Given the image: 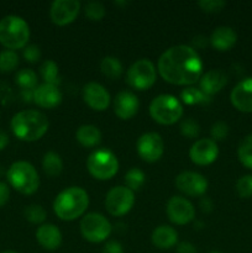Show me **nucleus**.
<instances>
[{
    "instance_id": "nucleus-1",
    "label": "nucleus",
    "mask_w": 252,
    "mask_h": 253,
    "mask_svg": "<svg viewBox=\"0 0 252 253\" xmlns=\"http://www.w3.org/2000/svg\"><path fill=\"white\" fill-rule=\"evenodd\" d=\"M157 69L168 83L192 85L202 77L203 62L194 47L178 44L163 52L158 59Z\"/></svg>"
},
{
    "instance_id": "nucleus-2",
    "label": "nucleus",
    "mask_w": 252,
    "mask_h": 253,
    "mask_svg": "<svg viewBox=\"0 0 252 253\" xmlns=\"http://www.w3.org/2000/svg\"><path fill=\"white\" fill-rule=\"evenodd\" d=\"M11 130L19 140L32 142L43 137L48 130V119L37 110H22L11 119Z\"/></svg>"
},
{
    "instance_id": "nucleus-3",
    "label": "nucleus",
    "mask_w": 252,
    "mask_h": 253,
    "mask_svg": "<svg viewBox=\"0 0 252 253\" xmlns=\"http://www.w3.org/2000/svg\"><path fill=\"white\" fill-rule=\"evenodd\" d=\"M89 205V195L83 188L69 187L62 190L53 202V211L63 221L83 216Z\"/></svg>"
},
{
    "instance_id": "nucleus-4",
    "label": "nucleus",
    "mask_w": 252,
    "mask_h": 253,
    "mask_svg": "<svg viewBox=\"0 0 252 253\" xmlns=\"http://www.w3.org/2000/svg\"><path fill=\"white\" fill-rule=\"evenodd\" d=\"M30 40V26L22 17L9 15L0 20V43L10 51L25 48Z\"/></svg>"
},
{
    "instance_id": "nucleus-5",
    "label": "nucleus",
    "mask_w": 252,
    "mask_h": 253,
    "mask_svg": "<svg viewBox=\"0 0 252 253\" xmlns=\"http://www.w3.org/2000/svg\"><path fill=\"white\" fill-rule=\"evenodd\" d=\"M9 184L25 195H31L40 187V177L36 168L26 161H17L10 166L6 173Z\"/></svg>"
},
{
    "instance_id": "nucleus-6",
    "label": "nucleus",
    "mask_w": 252,
    "mask_h": 253,
    "mask_svg": "<svg viewBox=\"0 0 252 253\" xmlns=\"http://www.w3.org/2000/svg\"><path fill=\"white\" fill-rule=\"evenodd\" d=\"M150 115L160 125H173L183 115L182 103L170 94H161L150 104Z\"/></svg>"
},
{
    "instance_id": "nucleus-7",
    "label": "nucleus",
    "mask_w": 252,
    "mask_h": 253,
    "mask_svg": "<svg viewBox=\"0 0 252 253\" xmlns=\"http://www.w3.org/2000/svg\"><path fill=\"white\" fill-rule=\"evenodd\" d=\"M86 169L95 179H111L119 170L118 157L108 148L96 150L89 155L86 160Z\"/></svg>"
},
{
    "instance_id": "nucleus-8",
    "label": "nucleus",
    "mask_w": 252,
    "mask_h": 253,
    "mask_svg": "<svg viewBox=\"0 0 252 253\" xmlns=\"http://www.w3.org/2000/svg\"><path fill=\"white\" fill-rule=\"evenodd\" d=\"M81 234L91 244L105 241L111 234V224L104 215L99 212H89L81 220Z\"/></svg>"
},
{
    "instance_id": "nucleus-9",
    "label": "nucleus",
    "mask_w": 252,
    "mask_h": 253,
    "mask_svg": "<svg viewBox=\"0 0 252 253\" xmlns=\"http://www.w3.org/2000/svg\"><path fill=\"white\" fill-rule=\"evenodd\" d=\"M157 79L156 67L150 59L142 58L136 61L126 72V82L136 90H147Z\"/></svg>"
},
{
    "instance_id": "nucleus-10",
    "label": "nucleus",
    "mask_w": 252,
    "mask_h": 253,
    "mask_svg": "<svg viewBox=\"0 0 252 253\" xmlns=\"http://www.w3.org/2000/svg\"><path fill=\"white\" fill-rule=\"evenodd\" d=\"M135 204V194L125 185L111 188L105 197V208L110 215L115 217L124 216L132 209Z\"/></svg>"
},
{
    "instance_id": "nucleus-11",
    "label": "nucleus",
    "mask_w": 252,
    "mask_h": 253,
    "mask_svg": "<svg viewBox=\"0 0 252 253\" xmlns=\"http://www.w3.org/2000/svg\"><path fill=\"white\" fill-rule=\"evenodd\" d=\"M138 156L148 163L157 162L165 152V142L160 133L146 132L140 136L136 143Z\"/></svg>"
},
{
    "instance_id": "nucleus-12",
    "label": "nucleus",
    "mask_w": 252,
    "mask_h": 253,
    "mask_svg": "<svg viewBox=\"0 0 252 253\" xmlns=\"http://www.w3.org/2000/svg\"><path fill=\"white\" fill-rule=\"evenodd\" d=\"M166 212L170 222L175 225H187L195 217V208L183 197H172L167 203Z\"/></svg>"
},
{
    "instance_id": "nucleus-13",
    "label": "nucleus",
    "mask_w": 252,
    "mask_h": 253,
    "mask_svg": "<svg viewBox=\"0 0 252 253\" xmlns=\"http://www.w3.org/2000/svg\"><path fill=\"white\" fill-rule=\"evenodd\" d=\"M81 11V2L78 0H56L49 7V17L57 26H66L72 24Z\"/></svg>"
},
{
    "instance_id": "nucleus-14",
    "label": "nucleus",
    "mask_w": 252,
    "mask_h": 253,
    "mask_svg": "<svg viewBox=\"0 0 252 253\" xmlns=\"http://www.w3.org/2000/svg\"><path fill=\"white\" fill-rule=\"evenodd\" d=\"M175 188L189 197H200L208 190V180L197 172H182L175 177Z\"/></svg>"
},
{
    "instance_id": "nucleus-15",
    "label": "nucleus",
    "mask_w": 252,
    "mask_h": 253,
    "mask_svg": "<svg viewBox=\"0 0 252 253\" xmlns=\"http://www.w3.org/2000/svg\"><path fill=\"white\" fill-rule=\"evenodd\" d=\"M219 147L211 138H200L195 141L189 150V158L197 166H209L216 161Z\"/></svg>"
},
{
    "instance_id": "nucleus-16",
    "label": "nucleus",
    "mask_w": 252,
    "mask_h": 253,
    "mask_svg": "<svg viewBox=\"0 0 252 253\" xmlns=\"http://www.w3.org/2000/svg\"><path fill=\"white\" fill-rule=\"evenodd\" d=\"M230 101L236 110L252 113V77L240 81L230 93Z\"/></svg>"
},
{
    "instance_id": "nucleus-17",
    "label": "nucleus",
    "mask_w": 252,
    "mask_h": 253,
    "mask_svg": "<svg viewBox=\"0 0 252 253\" xmlns=\"http://www.w3.org/2000/svg\"><path fill=\"white\" fill-rule=\"evenodd\" d=\"M83 100L93 110L104 111L110 105V94L101 84L90 82L83 88Z\"/></svg>"
},
{
    "instance_id": "nucleus-18",
    "label": "nucleus",
    "mask_w": 252,
    "mask_h": 253,
    "mask_svg": "<svg viewBox=\"0 0 252 253\" xmlns=\"http://www.w3.org/2000/svg\"><path fill=\"white\" fill-rule=\"evenodd\" d=\"M114 113L116 114L121 120H130L137 114L140 108V101L138 98L133 93L127 90H124L118 93V95L114 99Z\"/></svg>"
},
{
    "instance_id": "nucleus-19",
    "label": "nucleus",
    "mask_w": 252,
    "mask_h": 253,
    "mask_svg": "<svg viewBox=\"0 0 252 253\" xmlns=\"http://www.w3.org/2000/svg\"><path fill=\"white\" fill-rule=\"evenodd\" d=\"M62 99H63V96H62L58 86L47 83L37 86L34 90V95H32L34 103L43 109L57 108L62 103Z\"/></svg>"
},
{
    "instance_id": "nucleus-20",
    "label": "nucleus",
    "mask_w": 252,
    "mask_h": 253,
    "mask_svg": "<svg viewBox=\"0 0 252 253\" xmlns=\"http://www.w3.org/2000/svg\"><path fill=\"white\" fill-rule=\"evenodd\" d=\"M36 240L42 249L54 251L62 244V232L56 225L42 224L36 231Z\"/></svg>"
},
{
    "instance_id": "nucleus-21",
    "label": "nucleus",
    "mask_w": 252,
    "mask_h": 253,
    "mask_svg": "<svg viewBox=\"0 0 252 253\" xmlns=\"http://www.w3.org/2000/svg\"><path fill=\"white\" fill-rule=\"evenodd\" d=\"M227 84V76L220 69H210L207 73L200 77V90L205 95L210 96L219 93Z\"/></svg>"
},
{
    "instance_id": "nucleus-22",
    "label": "nucleus",
    "mask_w": 252,
    "mask_h": 253,
    "mask_svg": "<svg viewBox=\"0 0 252 253\" xmlns=\"http://www.w3.org/2000/svg\"><path fill=\"white\" fill-rule=\"evenodd\" d=\"M209 42L216 51H229L236 44L237 34L232 27L219 26L212 31Z\"/></svg>"
},
{
    "instance_id": "nucleus-23",
    "label": "nucleus",
    "mask_w": 252,
    "mask_h": 253,
    "mask_svg": "<svg viewBox=\"0 0 252 253\" xmlns=\"http://www.w3.org/2000/svg\"><path fill=\"white\" fill-rule=\"evenodd\" d=\"M151 241L153 246L160 250H169L174 247L178 242V232L175 229L168 225H161L153 230L151 235Z\"/></svg>"
},
{
    "instance_id": "nucleus-24",
    "label": "nucleus",
    "mask_w": 252,
    "mask_h": 253,
    "mask_svg": "<svg viewBox=\"0 0 252 253\" xmlns=\"http://www.w3.org/2000/svg\"><path fill=\"white\" fill-rule=\"evenodd\" d=\"M76 138L83 147L91 148L101 142V132L94 125H82L77 130Z\"/></svg>"
},
{
    "instance_id": "nucleus-25",
    "label": "nucleus",
    "mask_w": 252,
    "mask_h": 253,
    "mask_svg": "<svg viewBox=\"0 0 252 253\" xmlns=\"http://www.w3.org/2000/svg\"><path fill=\"white\" fill-rule=\"evenodd\" d=\"M42 168L47 175L57 177L61 174L62 169H63V161L58 153L49 151V152L44 153L43 160H42Z\"/></svg>"
},
{
    "instance_id": "nucleus-26",
    "label": "nucleus",
    "mask_w": 252,
    "mask_h": 253,
    "mask_svg": "<svg viewBox=\"0 0 252 253\" xmlns=\"http://www.w3.org/2000/svg\"><path fill=\"white\" fill-rule=\"evenodd\" d=\"M100 71L105 77L110 79H118L123 74V64L116 57L106 56L100 62Z\"/></svg>"
},
{
    "instance_id": "nucleus-27",
    "label": "nucleus",
    "mask_w": 252,
    "mask_h": 253,
    "mask_svg": "<svg viewBox=\"0 0 252 253\" xmlns=\"http://www.w3.org/2000/svg\"><path fill=\"white\" fill-rule=\"evenodd\" d=\"M237 158L247 169H252V133L242 138L237 147Z\"/></svg>"
},
{
    "instance_id": "nucleus-28",
    "label": "nucleus",
    "mask_w": 252,
    "mask_h": 253,
    "mask_svg": "<svg viewBox=\"0 0 252 253\" xmlns=\"http://www.w3.org/2000/svg\"><path fill=\"white\" fill-rule=\"evenodd\" d=\"M40 73H41V77L44 81V83L53 84V85L58 86L61 78H59L58 66H57L56 62H53L52 59L44 61L41 64V67H40Z\"/></svg>"
},
{
    "instance_id": "nucleus-29",
    "label": "nucleus",
    "mask_w": 252,
    "mask_h": 253,
    "mask_svg": "<svg viewBox=\"0 0 252 253\" xmlns=\"http://www.w3.org/2000/svg\"><path fill=\"white\" fill-rule=\"evenodd\" d=\"M15 82L24 91L35 90L37 88V76L31 69H21L15 76Z\"/></svg>"
},
{
    "instance_id": "nucleus-30",
    "label": "nucleus",
    "mask_w": 252,
    "mask_h": 253,
    "mask_svg": "<svg viewBox=\"0 0 252 253\" xmlns=\"http://www.w3.org/2000/svg\"><path fill=\"white\" fill-rule=\"evenodd\" d=\"M180 99L187 105H198V104L208 103L210 100V96L205 95L200 89L189 86V88L183 89L180 93Z\"/></svg>"
},
{
    "instance_id": "nucleus-31",
    "label": "nucleus",
    "mask_w": 252,
    "mask_h": 253,
    "mask_svg": "<svg viewBox=\"0 0 252 253\" xmlns=\"http://www.w3.org/2000/svg\"><path fill=\"white\" fill-rule=\"evenodd\" d=\"M19 66V56L15 51L5 49L0 52V72L7 73L12 72Z\"/></svg>"
},
{
    "instance_id": "nucleus-32",
    "label": "nucleus",
    "mask_w": 252,
    "mask_h": 253,
    "mask_svg": "<svg viewBox=\"0 0 252 253\" xmlns=\"http://www.w3.org/2000/svg\"><path fill=\"white\" fill-rule=\"evenodd\" d=\"M145 180L146 175L140 168H131L125 174V187H127L128 189L135 192V190H138L142 187Z\"/></svg>"
},
{
    "instance_id": "nucleus-33",
    "label": "nucleus",
    "mask_w": 252,
    "mask_h": 253,
    "mask_svg": "<svg viewBox=\"0 0 252 253\" xmlns=\"http://www.w3.org/2000/svg\"><path fill=\"white\" fill-rule=\"evenodd\" d=\"M24 215L27 221H30L31 224H42L47 216L46 210L41 205L37 204H31L25 208Z\"/></svg>"
},
{
    "instance_id": "nucleus-34",
    "label": "nucleus",
    "mask_w": 252,
    "mask_h": 253,
    "mask_svg": "<svg viewBox=\"0 0 252 253\" xmlns=\"http://www.w3.org/2000/svg\"><path fill=\"white\" fill-rule=\"evenodd\" d=\"M105 7L99 1H89L84 6V14L90 21H100L105 16Z\"/></svg>"
},
{
    "instance_id": "nucleus-35",
    "label": "nucleus",
    "mask_w": 252,
    "mask_h": 253,
    "mask_svg": "<svg viewBox=\"0 0 252 253\" xmlns=\"http://www.w3.org/2000/svg\"><path fill=\"white\" fill-rule=\"evenodd\" d=\"M236 192L241 198H251L252 197V175L246 174L239 178L236 182Z\"/></svg>"
},
{
    "instance_id": "nucleus-36",
    "label": "nucleus",
    "mask_w": 252,
    "mask_h": 253,
    "mask_svg": "<svg viewBox=\"0 0 252 253\" xmlns=\"http://www.w3.org/2000/svg\"><path fill=\"white\" fill-rule=\"evenodd\" d=\"M180 132L183 136L188 138H195L199 136L200 132V126L197 121L193 119H185L180 124Z\"/></svg>"
},
{
    "instance_id": "nucleus-37",
    "label": "nucleus",
    "mask_w": 252,
    "mask_h": 253,
    "mask_svg": "<svg viewBox=\"0 0 252 253\" xmlns=\"http://www.w3.org/2000/svg\"><path fill=\"white\" fill-rule=\"evenodd\" d=\"M198 6L204 12L214 14V12L221 11L226 6V2L224 0H200L198 1Z\"/></svg>"
},
{
    "instance_id": "nucleus-38",
    "label": "nucleus",
    "mask_w": 252,
    "mask_h": 253,
    "mask_svg": "<svg viewBox=\"0 0 252 253\" xmlns=\"http://www.w3.org/2000/svg\"><path fill=\"white\" fill-rule=\"evenodd\" d=\"M210 135H211V140L215 141V142L225 140L229 135V125L224 121H217L211 126Z\"/></svg>"
},
{
    "instance_id": "nucleus-39",
    "label": "nucleus",
    "mask_w": 252,
    "mask_h": 253,
    "mask_svg": "<svg viewBox=\"0 0 252 253\" xmlns=\"http://www.w3.org/2000/svg\"><path fill=\"white\" fill-rule=\"evenodd\" d=\"M22 54H24V58L27 62H30V63H36L41 58V49L36 44H29V46H26L24 48Z\"/></svg>"
},
{
    "instance_id": "nucleus-40",
    "label": "nucleus",
    "mask_w": 252,
    "mask_h": 253,
    "mask_svg": "<svg viewBox=\"0 0 252 253\" xmlns=\"http://www.w3.org/2000/svg\"><path fill=\"white\" fill-rule=\"evenodd\" d=\"M101 253H124V249L120 242L118 241H108L103 247Z\"/></svg>"
},
{
    "instance_id": "nucleus-41",
    "label": "nucleus",
    "mask_w": 252,
    "mask_h": 253,
    "mask_svg": "<svg viewBox=\"0 0 252 253\" xmlns=\"http://www.w3.org/2000/svg\"><path fill=\"white\" fill-rule=\"evenodd\" d=\"M10 198L9 185L4 182H0V208L4 207Z\"/></svg>"
},
{
    "instance_id": "nucleus-42",
    "label": "nucleus",
    "mask_w": 252,
    "mask_h": 253,
    "mask_svg": "<svg viewBox=\"0 0 252 253\" xmlns=\"http://www.w3.org/2000/svg\"><path fill=\"white\" fill-rule=\"evenodd\" d=\"M177 253H198L197 249L190 242H180L177 246Z\"/></svg>"
},
{
    "instance_id": "nucleus-43",
    "label": "nucleus",
    "mask_w": 252,
    "mask_h": 253,
    "mask_svg": "<svg viewBox=\"0 0 252 253\" xmlns=\"http://www.w3.org/2000/svg\"><path fill=\"white\" fill-rule=\"evenodd\" d=\"M208 43H210L209 39H207L203 35H198L193 39V44L195 46V48H204V47L208 46Z\"/></svg>"
},
{
    "instance_id": "nucleus-44",
    "label": "nucleus",
    "mask_w": 252,
    "mask_h": 253,
    "mask_svg": "<svg viewBox=\"0 0 252 253\" xmlns=\"http://www.w3.org/2000/svg\"><path fill=\"white\" fill-rule=\"evenodd\" d=\"M200 207H202L203 211H207V212L211 211V209H212L211 200H209L208 198H203L202 202H200Z\"/></svg>"
},
{
    "instance_id": "nucleus-45",
    "label": "nucleus",
    "mask_w": 252,
    "mask_h": 253,
    "mask_svg": "<svg viewBox=\"0 0 252 253\" xmlns=\"http://www.w3.org/2000/svg\"><path fill=\"white\" fill-rule=\"evenodd\" d=\"M7 143H9V137H7L6 133L0 131V151L4 150L7 146Z\"/></svg>"
},
{
    "instance_id": "nucleus-46",
    "label": "nucleus",
    "mask_w": 252,
    "mask_h": 253,
    "mask_svg": "<svg viewBox=\"0 0 252 253\" xmlns=\"http://www.w3.org/2000/svg\"><path fill=\"white\" fill-rule=\"evenodd\" d=\"M2 253H17V252H14V251H5V252H2Z\"/></svg>"
},
{
    "instance_id": "nucleus-47",
    "label": "nucleus",
    "mask_w": 252,
    "mask_h": 253,
    "mask_svg": "<svg viewBox=\"0 0 252 253\" xmlns=\"http://www.w3.org/2000/svg\"><path fill=\"white\" fill-rule=\"evenodd\" d=\"M209 253H222V252H220V251H211V252H209Z\"/></svg>"
}]
</instances>
